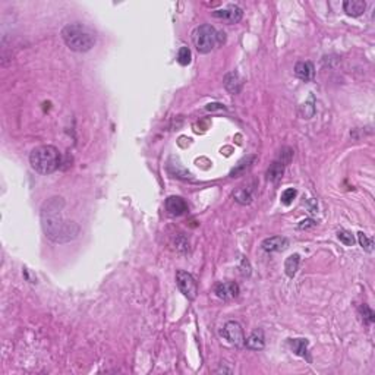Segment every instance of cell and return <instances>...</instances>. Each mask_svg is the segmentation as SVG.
<instances>
[{
  "label": "cell",
  "mask_w": 375,
  "mask_h": 375,
  "mask_svg": "<svg viewBox=\"0 0 375 375\" xmlns=\"http://www.w3.org/2000/svg\"><path fill=\"white\" fill-rule=\"evenodd\" d=\"M65 201L60 197L47 199L41 207V226L45 236L54 243H67L79 235V226L62 216Z\"/></svg>",
  "instance_id": "cell-1"
},
{
  "label": "cell",
  "mask_w": 375,
  "mask_h": 375,
  "mask_svg": "<svg viewBox=\"0 0 375 375\" xmlns=\"http://www.w3.org/2000/svg\"><path fill=\"white\" fill-rule=\"evenodd\" d=\"M62 38L65 44L78 53L91 50L95 44V35L88 26L82 23H69L62 29Z\"/></svg>",
  "instance_id": "cell-2"
},
{
  "label": "cell",
  "mask_w": 375,
  "mask_h": 375,
  "mask_svg": "<svg viewBox=\"0 0 375 375\" xmlns=\"http://www.w3.org/2000/svg\"><path fill=\"white\" fill-rule=\"evenodd\" d=\"M29 164L40 175H51L60 167V153L53 145H40L31 151Z\"/></svg>",
  "instance_id": "cell-3"
},
{
  "label": "cell",
  "mask_w": 375,
  "mask_h": 375,
  "mask_svg": "<svg viewBox=\"0 0 375 375\" xmlns=\"http://www.w3.org/2000/svg\"><path fill=\"white\" fill-rule=\"evenodd\" d=\"M192 41H194L195 48L198 50V53L207 54L224 41V34L219 32L214 26L204 23V25H199L194 31Z\"/></svg>",
  "instance_id": "cell-4"
},
{
  "label": "cell",
  "mask_w": 375,
  "mask_h": 375,
  "mask_svg": "<svg viewBox=\"0 0 375 375\" xmlns=\"http://www.w3.org/2000/svg\"><path fill=\"white\" fill-rule=\"evenodd\" d=\"M176 285L179 287V290L189 299L194 301L198 295V285L195 282V279L192 277V274L179 270L176 273Z\"/></svg>",
  "instance_id": "cell-5"
},
{
  "label": "cell",
  "mask_w": 375,
  "mask_h": 375,
  "mask_svg": "<svg viewBox=\"0 0 375 375\" xmlns=\"http://www.w3.org/2000/svg\"><path fill=\"white\" fill-rule=\"evenodd\" d=\"M221 336L235 346H241L245 343V336H243L242 326L236 321H229L224 324L223 330H221Z\"/></svg>",
  "instance_id": "cell-6"
},
{
  "label": "cell",
  "mask_w": 375,
  "mask_h": 375,
  "mask_svg": "<svg viewBox=\"0 0 375 375\" xmlns=\"http://www.w3.org/2000/svg\"><path fill=\"white\" fill-rule=\"evenodd\" d=\"M213 15L216 18H220L223 21L229 23H238L243 16L242 9L239 6H235V4H230L227 6L226 9H221V10H214Z\"/></svg>",
  "instance_id": "cell-7"
},
{
  "label": "cell",
  "mask_w": 375,
  "mask_h": 375,
  "mask_svg": "<svg viewBox=\"0 0 375 375\" xmlns=\"http://www.w3.org/2000/svg\"><path fill=\"white\" fill-rule=\"evenodd\" d=\"M216 295L223 301H230L239 295V286L233 282H221L216 286Z\"/></svg>",
  "instance_id": "cell-8"
},
{
  "label": "cell",
  "mask_w": 375,
  "mask_h": 375,
  "mask_svg": "<svg viewBox=\"0 0 375 375\" xmlns=\"http://www.w3.org/2000/svg\"><path fill=\"white\" fill-rule=\"evenodd\" d=\"M166 210L172 216H182L188 211V205L185 199L180 197H169L166 199Z\"/></svg>",
  "instance_id": "cell-9"
},
{
  "label": "cell",
  "mask_w": 375,
  "mask_h": 375,
  "mask_svg": "<svg viewBox=\"0 0 375 375\" xmlns=\"http://www.w3.org/2000/svg\"><path fill=\"white\" fill-rule=\"evenodd\" d=\"M261 246L265 252H280V251H285L289 246V241L282 236H273V238L265 239Z\"/></svg>",
  "instance_id": "cell-10"
},
{
  "label": "cell",
  "mask_w": 375,
  "mask_h": 375,
  "mask_svg": "<svg viewBox=\"0 0 375 375\" xmlns=\"http://www.w3.org/2000/svg\"><path fill=\"white\" fill-rule=\"evenodd\" d=\"M245 346L251 351H261L265 346V337L263 330H255L245 339Z\"/></svg>",
  "instance_id": "cell-11"
},
{
  "label": "cell",
  "mask_w": 375,
  "mask_h": 375,
  "mask_svg": "<svg viewBox=\"0 0 375 375\" xmlns=\"http://www.w3.org/2000/svg\"><path fill=\"white\" fill-rule=\"evenodd\" d=\"M243 81L238 72H230L224 76V87L230 94H238L242 89Z\"/></svg>",
  "instance_id": "cell-12"
},
{
  "label": "cell",
  "mask_w": 375,
  "mask_h": 375,
  "mask_svg": "<svg viewBox=\"0 0 375 375\" xmlns=\"http://www.w3.org/2000/svg\"><path fill=\"white\" fill-rule=\"evenodd\" d=\"M343 9L349 16H361L367 9V3L364 0H346Z\"/></svg>",
  "instance_id": "cell-13"
},
{
  "label": "cell",
  "mask_w": 375,
  "mask_h": 375,
  "mask_svg": "<svg viewBox=\"0 0 375 375\" xmlns=\"http://www.w3.org/2000/svg\"><path fill=\"white\" fill-rule=\"evenodd\" d=\"M295 75L302 79V81H309L314 76V65L311 62H299L295 66Z\"/></svg>",
  "instance_id": "cell-14"
},
{
  "label": "cell",
  "mask_w": 375,
  "mask_h": 375,
  "mask_svg": "<svg viewBox=\"0 0 375 375\" xmlns=\"http://www.w3.org/2000/svg\"><path fill=\"white\" fill-rule=\"evenodd\" d=\"M254 160H255V155H248V157L242 158V160L236 164V167L230 172V176L238 177L241 176V175H245V173L251 169Z\"/></svg>",
  "instance_id": "cell-15"
},
{
  "label": "cell",
  "mask_w": 375,
  "mask_h": 375,
  "mask_svg": "<svg viewBox=\"0 0 375 375\" xmlns=\"http://www.w3.org/2000/svg\"><path fill=\"white\" fill-rule=\"evenodd\" d=\"M283 172H285V164H282L279 160H276L274 163L270 164V167L267 170V179L271 182H279L283 177Z\"/></svg>",
  "instance_id": "cell-16"
},
{
  "label": "cell",
  "mask_w": 375,
  "mask_h": 375,
  "mask_svg": "<svg viewBox=\"0 0 375 375\" xmlns=\"http://www.w3.org/2000/svg\"><path fill=\"white\" fill-rule=\"evenodd\" d=\"M235 199L242 204V205H246V204H251L252 199H254V189L249 188V186H241L235 194H233Z\"/></svg>",
  "instance_id": "cell-17"
},
{
  "label": "cell",
  "mask_w": 375,
  "mask_h": 375,
  "mask_svg": "<svg viewBox=\"0 0 375 375\" xmlns=\"http://www.w3.org/2000/svg\"><path fill=\"white\" fill-rule=\"evenodd\" d=\"M299 263H301V257L298 254H293L290 255L285 263V270H286V274L289 277H293L299 268Z\"/></svg>",
  "instance_id": "cell-18"
},
{
  "label": "cell",
  "mask_w": 375,
  "mask_h": 375,
  "mask_svg": "<svg viewBox=\"0 0 375 375\" xmlns=\"http://www.w3.org/2000/svg\"><path fill=\"white\" fill-rule=\"evenodd\" d=\"M290 346L293 349V352L299 356H307V348H308V342L304 339H296L290 342Z\"/></svg>",
  "instance_id": "cell-19"
},
{
  "label": "cell",
  "mask_w": 375,
  "mask_h": 375,
  "mask_svg": "<svg viewBox=\"0 0 375 375\" xmlns=\"http://www.w3.org/2000/svg\"><path fill=\"white\" fill-rule=\"evenodd\" d=\"M191 59H192V53L188 47H180L179 48V53H177V62L183 66L189 65L191 63Z\"/></svg>",
  "instance_id": "cell-20"
},
{
  "label": "cell",
  "mask_w": 375,
  "mask_h": 375,
  "mask_svg": "<svg viewBox=\"0 0 375 375\" xmlns=\"http://www.w3.org/2000/svg\"><path fill=\"white\" fill-rule=\"evenodd\" d=\"M337 238L340 239V242H343L346 246H352L353 243H355L353 235L351 232H348V230H339L337 232Z\"/></svg>",
  "instance_id": "cell-21"
},
{
  "label": "cell",
  "mask_w": 375,
  "mask_h": 375,
  "mask_svg": "<svg viewBox=\"0 0 375 375\" xmlns=\"http://www.w3.org/2000/svg\"><path fill=\"white\" fill-rule=\"evenodd\" d=\"M358 238H359L361 246H362L367 252H373V249H374V242H373L371 238H367V235H364V233H358Z\"/></svg>",
  "instance_id": "cell-22"
},
{
  "label": "cell",
  "mask_w": 375,
  "mask_h": 375,
  "mask_svg": "<svg viewBox=\"0 0 375 375\" xmlns=\"http://www.w3.org/2000/svg\"><path fill=\"white\" fill-rule=\"evenodd\" d=\"M292 157H293V150H292V148H289V147H285V148H282V150H280L279 161H280L282 164L287 166V164L290 163Z\"/></svg>",
  "instance_id": "cell-23"
},
{
  "label": "cell",
  "mask_w": 375,
  "mask_h": 375,
  "mask_svg": "<svg viewBox=\"0 0 375 375\" xmlns=\"http://www.w3.org/2000/svg\"><path fill=\"white\" fill-rule=\"evenodd\" d=\"M296 189H293V188H289L286 191H283V194H282V202L285 204V205H290L292 202H293V199L296 198Z\"/></svg>",
  "instance_id": "cell-24"
},
{
  "label": "cell",
  "mask_w": 375,
  "mask_h": 375,
  "mask_svg": "<svg viewBox=\"0 0 375 375\" xmlns=\"http://www.w3.org/2000/svg\"><path fill=\"white\" fill-rule=\"evenodd\" d=\"M361 311H362V315H364V321H365L367 324L374 323L375 315L374 312H373V309L370 308L368 305H362V307H361Z\"/></svg>",
  "instance_id": "cell-25"
},
{
  "label": "cell",
  "mask_w": 375,
  "mask_h": 375,
  "mask_svg": "<svg viewBox=\"0 0 375 375\" xmlns=\"http://www.w3.org/2000/svg\"><path fill=\"white\" fill-rule=\"evenodd\" d=\"M312 226H315V223L312 220H304L301 221V224H299V229H308V227H312Z\"/></svg>",
  "instance_id": "cell-26"
}]
</instances>
